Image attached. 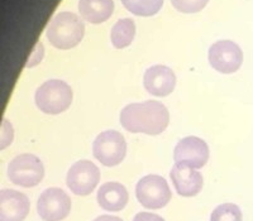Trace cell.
Returning a JSON list of instances; mask_svg holds the SVG:
<instances>
[{"mask_svg":"<svg viewBox=\"0 0 253 221\" xmlns=\"http://www.w3.org/2000/svg\"><path fill=\"white\" fill-rule=\"evenodd\" d=\"M94 221H123L118 216H112V215H103L95 219Z\"/></svg>","mask_w":253,"mask_h":221,"instance_id":"cell-23","label":"cell"},{"mask_svg":"<svg viewBox=\"0 0 253 221\" xmlns=\"http://www.w3.org/2000/svg\"><path fill=\"white\" fill-rule=\"evenodd\" d=\"M92 153L94 157L104 166H118L126 157V139L117 130H105L100 133L94 141Z\"/></svg>","mask_w":253,"mask_h":221,"instance_id":"cell-6","label":"cell"},{"mask_svg":"<svg viewBox=\"0 0 253 221\" xmlns=\"http://www.w3.org/2000/svg\"><path fill=\"white\" fill-rule=\"evenodd\" d=\"M135 36V24L129 18L119 19L110 32V39L115 48H126L133 42Z\"/></svg>","mask_w":253,"mask_h":221,"instance_id":"cell-16","label":"cell"},{"mask_svg":"<svg viewBox=\"0 0 253 221\" xmlns=\"http://www.w3.org/2000/svg\"><path fill=\"white\" fill-rule=\"evenodd\" d=\"M71 198L57 187L44 189L37 201L38 215L43 221H61L71 211Z\"/></svg>","mask_w":253,"mask_h":221,"instance_id":"cell-7","label":"cell"},{"mask_svg":"<svg viewBox=\"0 0 253 221\" xmlns=\"http://www.w3.org/2000/svg\"><path fill=\"white\" fill-rule=\"evenodd\" d=\"M42 56H43V46H42V43H38L37 49L35 51V55L29 58V63H27V67L37 65V63L42 60Z\"/></svg>","mask_w":253,"mask_h":221,"instance_id":"cell-22","label":"cell"},{"mask_svg":"<svg viewBox=\"0 0 253 221\" xmlns=\"http://www.w3.org/2000/svg\"><path fill=\"white\" fill-rule=\"evenodd\" d=\"M13 137V126L6 119L3 120V128H1V135H0V149H5L9 144H12Z\"/></svg>","mask_w":253,"mask_h":221,"instance_id":"cell-20","label":"cell"},{"mask_svg":"<svg viewBox=\"0 0 253 221\" xmlns=\"http://www.w3.org/2000/svg\"><path fill=\"white\" fill-rule=\"evenodd\" d=\"M79 12L84 19L92 24H100L112 17L114 12L113 0H80Z\"/></svg>","mask_w":253,"mask_h":221,"instance_id":"cell-15","label":"cell"},{"mask_svg":"<svg viewBox=\"0 0 253 221\" xmlns=\"http://www.w3.org/2000/svg\"><path fill=\"white\" fill-rule=\"evenodd\" d=\"M170 114L162 103L148 100L126 105L121 112V124L130 133L161 134L169 125Z\"/></svg>","mask_w":253,"mask_h":221,"instance_id":"cell-1","label":"cell"},{"mask_svg":"<svg viewBox=\"0 0 253 221\" xmlns=\"http://www.w3.org/2000/svg\"><path fill=\"white\" fill-rule=\"evenodd\" d=\"M129 195L119 182H107L98 191V204L107 211H121L128 204Z\"/></svg>","mask_w":253,"mask_h":221,"instance_id":"cell-14","label":"cell"},{"mask_svg":"<svg viewBox=\"0 0 253 221\" xmlns=\"http://www.w3.org/2000/svg\"><path fill=\"white\" fill-rule=\"evenodd\" d=\"M143 85L147 92L153 96H169L176 86L175 72L170 67L156 65L144 72Z\"/></svg>","mask_w":253,"mask_h":221,"instance_id":"cell-11","label":"cell"},{"mask_svg":"<svg viewBox=\"0 0 253 221\" xmlns=\"http://www.w3.org/2000/svg\"><path fill=\"white\" fill-rule=\"evenodd\" d=\"M176 192L182 197H193L202 191L204 186L202 173L191 167L175 164L170 172Z\"/></svg>","mask_w":253,"mask_h":221,"instance_id":"cell-13","label":"cell"},{"mask_svg":"<svg viewBox=\"0 0 253 221\" xmlns=\"http://www.w3.org/2000/svg\"><path fill=\"white\" fill-rule=\"evenodd\" d=\"M85 35V24L71 12L58 13L49 23L47 38L58 49H70L78 46Z\"/></svg>","mask_w":253,"mask_h":221,"instance_id":"cell-2","label":"cell"},{"mask_svg":"<svg viewBox=\"0 0 253 221\" xmlns=\"http://www.w3.org/2000/svg\"><path fill=\"white\" fill-rule=\"evenodd\" d=\"M210 221H242V211L234 204H223L214 209Z\"/></svg>","mask_w":253,"mask_h":221,"instance_id":"cell-18","label":"cell"},{"mask_svg":"<svg viewBox=\"0 0 253 221\" xmlns=\"http://www.w3.org/2000/svg\"><path fill=\"white\" fill-rule=\"evenodd\" d=\"M209 62L220 74H233L242 66L243 52L232 40H218L209 48Z\"/></svg>","mask_w":253,"mask_h":221,"instance_id":"cell-9","label":"cell"},{"mask_svg":"<svg viewBox=\"0 0 253 221\" xmlns=\"http://www.w3.org/2000/svg\"><path fill=\"white\" fill-rule=\"evenodd\" d=\"M209 0H171L173 8L181 13H198L205 8Z\"/></svg>","mask_w":253,"mask_h":221,"instance_id":"cell-19","label":"cell"},{"mask_svg":"<svg viewBox=\"0 0 253 221\" xmlns=\"http://www.w3.org/2000/svg\"><path fill=\"white\" fill-rule=\"evenodd\" d=\"M135 196L146 209L158 210L166 206L171 200V189L164 177L148 175L139 180L135 187Z\"/></svg>","mask_w":253,"mask_h":221,"instance_id":"cell-5","label":"cell"},{"mask_svg":"<svg viewBox=\"0 0 253 221\" xmlns=\"http://www.w3.org/2000/svg\"><path fill=\"white\" fill-rule=\"evenodd\" d=\"M133 221H165L160 215L151 213H139L134 216Z\"/></svg>","mask_w":253,"mask_h":221,"instance_id":"cell-21","label":"cell"},{"mask_svg":"<svg viewBox=\"0 0 253 221\" xmlns=\"http://www.w3.org/2000/svg\"><path fill=\"white\" fill-rule=\"evenodd\" d=\"M72 89L65 81L49 80L38 87L36 105L44 114L57 115L70 108L72 103Z\"/></svg>","mask_w":253,"mask_h":221,"instance_id":"cell-3","label":"cell"},{"mask_svg":"<svg viewBox=\"0 0 253 221\" xmlns=\"http://www.w3.org/2000/svg\"><path fill=\"white\" fill-rule=\"evenodd\" d=\"M29 200L15 189L0 191V221H24L29 214Z\"/></svg>","mask_w":253,"mask_h":221,"instance_id":"cell-12","label":"cell"},{"mask_svg":"<svg viewBox=\"0 0 253 221\" xmlns=\"http://www.w3.org/2000/svg\"><path fill=\"white\" fill-rule=\"evenodd\" d=\"M8 177L17 186L35 187L44 177L43 163L33 154H20L9 163Z\"/></svg>","mask_w":253,"mask_h":221,"instance_id":"cell-4","label":"cell"},{"mask_svg":"<svg viewBox=\"0 0 253 221\" xmlns=\"http://www.w3.org/2000/svg\"><path fill=\"white\" fill-rule=\"evenodd\" d=\"M128 12L138 17H151L160 12L164 0H122Z\"/></svg>","mask_w":253,"mask_h":221,"instance_id":"cell-17","label":"cell"},{"mask_svg":"<svg viewBox=\"0 0 253 221\" xmlns=\"http://www.w3.org/2000/svg\"><path fill=\"white\" fill-rule=\"evenodd\" d=\"M173 159L175 164L191 167L194 170L203 168L209 159V147L198 137H186L175 147Z\"/></svg>","mask_w":253,"mask_h":221,"instance_id":"cell-10","label":"cell"},{"mask_svg":"<svg viewBox=\"0 0 253 221\" xmlns=\"http://www.w3.org/2000/svg\"><path fill=\"white\" fill-rule=\"evenodd\" d=\"M100 181V171L92 162L83 159L76 162L67 173V187L78 196H87Z\"/></svg>","mask_w":253,"mask_h":221,"instance_id":"cell-8","label":"cell"}]
</instances>
